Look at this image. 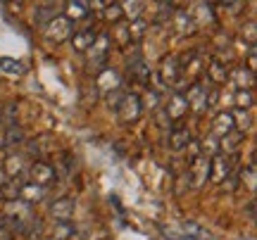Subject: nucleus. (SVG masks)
<instances>
[{"label": "nucleus", "instance_id": "1", "mask_svg": "<svg viewBox=\"0 0 257 240\" xmlns=\"http://www.w3.org/2000/svg\"><path fill=\"white\" fill-rule=\"evenodd\" d=\"M43 31H46L48 41L62 43V41H69V38H72V34L76 31V29H74V22H69L64 15H57V17L53 19V22H50Z\"/></svg>", "mask_w": 257, "mask_h": 240}, {"label": "nucleus", "instance_id": "2", "mask_svg": "<svg viewBox=\"0 0 257 240\" xmlns=\"http://www.w3.org/2000/svg\"><path fill=\"white\" fill-rule=\"evenodd\" d=\"M117 114H119V119L124 121V124H131V121L141 119V114H143L141 95H136V93H126L124 100H121V105H119V110H117Z\"/></svg>", "mask_w": 257, "mask_h": 240}, {"label": "nucleus", "instance_id": "3", "mask_svg": "<svg viewBox=\"0 0 257 240\" xmlns=\"http://www.w3.org/2000/svg\"><path fill=\"white\" fill-rule=\"evenodd\" d=\"M188 178H191V188H202L210 181V157H195L188 166Z\"/></svg>", "mask_w": 257, "mask_h": 240}, {"label": "nucleus", "instance_id": "4", "mask_svg": "<svg viewBox=\"0 0 257 240\" xmlns=\"http://www.w3.org/2000/svg\"><path fill=\"white\" fill-rule=\"evenodd\" d=\"M207 91H210V88H205L200 81L193 83L191 88L184 93L188 110H193L195 114H202V112H207Z\"/></svg>", "mask_w": 257, "mask_h": 240}, {"label": "nucleus", "instance_id": "5", "mask_svg": "<svg viewBox=\"0 0 257 240\" xmlns=\"http://www.w3.org/2000/svg\"><path fill=\"white\" fill-rule=\"evenodd\" d=\"M29 176H31V183L41 185V188H48L50 183H55V169L48 164V162H43V159H38V162H34V164L29 166Z\"/></svg>", "mask_w": 257, "mask_h": 240}, {"label": "nucleus", "instance_id": "6", "mask_svg": "<svg viewBox=\"0 0 257 240\" xmlns=\"http://www.w3.org/2000/svg\"><path fill=\"white\" fill-rule=\"evenodd\" d=\"M226 178H231V157L219 152V155L210 157V181L224 183Z\"/></svg>", "mask_w": 257, "mask_h": 240}, {"label": "nucleus", "instance_id": "7", "mask_svg": "<svg viewBox=\"0 0 257 240\" xmlns=\"http://www.w3.org/2000/svg\"><path fill=\"white\" fill-rule=\"evenodd\" d=\"M160 79H162V83L165 86H176L179 83V79H181V65H179V60H176L174 55H167L165 60H162V65H160Z\"/></svg>", "mask_w": 257, "mask_h": 240}, {"label": "nucleus", "instance_id": "8", "mask_svg": "<svg viewBox=\"0 0 257 240\" xmlns=\"http://www.w3.org/2000/svg\"><path fill=\"white\" fill-rule=\"evenodd\" d=\"M231 131H236V121H233L231 110L217 112L214 119H212V136H214V138H221V136H226Z\"/></svg>", "mask_w": 257, "mask_h": 240}, {"label": "nucleus", "instance_id": "9", "mask_svg": "<svg viewBox=\"0 0 257 240\" xmlns=\"http://www.w3.org/2000/svg\"><path fill=\"white\" fill-rule=\"evenodd\" d=\"M91 62L88 65L91 67H98L102 65L105 60H107V53H110V34H98L95 36V43L91 46Z\"/></svg>", "mask_w": 257, "mask_h": 240}, {"label": "nucleus", "instance_id": "10", "mask_svg": "<svg viewBox=\"0 0 257 240\" xmlns=\"http://www.w3.org/2000/svg\"><path fill=\"white\" fill-rule=\"evenodd\" d=\"M95 36H98V31L91 27H86V29H79V31H74L72 34V48L76 50V53H88L91 50V46L95 43Z\"/></svg>", "mask_w": 257, "mask_h": 240}, {"label": "nucleus", "instance_id": "11", "mask_svg": "<svg viewBox=\"0 0 257 240\" xmlns=\"http://www.w3.org/2000/svg\"><path fill=\"white\" fill-rule=\"evenodd\" d=\"M165 110V114L169 117V121H176L181 119L186 112H188V105H186V98L181 91H174L172 93V98H169V102H167V107H162Z\"/></svg>", "mask_w": 257, "mask_h": 240}, {"label": "nucleus", "instance_id": "12", "mask_svg": "<svg viewBox=\"0 0 257 240\" xmlns=\"http://www.w3.org/2000/svg\"><path fill=\"white\" fill-rule=\"evenodd\" d=\"M243 143H245V133H243V131H231V133H226V136L219 138V152L226 155V157H231L233 152H238Z\"/></svg>", "mask_w": 257, "mask_h": 240}, {"label": "nucleus", "instance_id": "13", "mask_svg": "<svg viewBox=\"0 0 257 240\" xmlns=\"http://www.w3.org/2000/svg\"><path fill=\"white\" fill-rule=\"evenodd\" d=\"M76 212V202H74V197H60L55 202L50 204V214L55 216L57 221H69Z\"/></svg>", "mask_w": 257, "mask_h": 240}, {"label": "nucleus", "instance_id": "14", "mask_svg": "<svg viewBox=\"0 0 257 240\" xmlns=\"http://www.w3.org/2000/svg\"><path fill=\"white\" fill-rule=\"evenodd\" d=\"M193 140L191 131L186 126H176V129H169V150L172 152H184L188 148V143Z\"/></svg>", "mask_w": 257, "mask_h": 240}, {"label": "nucleus", "instance_id": "15", "mask_svg": "<svg viewBox=\"0 0 257 240\" xmlns=\"http://www.w3.org/2000/svg\"><path fill=\"white\" fill-rule=\"evenodd\" d=\"M46 195V188H41V185H36V183H19V190H17V200L19 202H24V204H31L34 202H38L41 197Z\"/></svg>", "mask_w": 257, "mask_h": 240}, {"label": "nucleus", "instance_id": "16", "mask_svg": "<svg viewBox=\"0 0 257 240\" xmlns=\"http://www.w3.org/2000/svg\"><path fill=\"white\" fill-rule=\"evenodd\" d=\"M88 3H81V0H69V3H64V17L69 19V22H83V19H88Z\"/></svg>", "mask_w": 257, "mask_h": 240}, {"label": "nucleus", "instance_id": "17", "mask_svg": "<svg viewBox=\"0 0 257 240\" xmlns=\"http://www.w3.org/2000/svg\"><path fill=\"white\" fill-rule=\"evenodd\" d=\"M57 15H60V12H57L55 3H43V5H36V10H34V22H36L41 29H46Z\"/></svg>", "mask_w": 257, "mask_h": 240}, {"label": "nucleus", "instance_id": "18", "mask_svg": "<svg viewBox=\"0 0 257 240\" xmlns=\"http://www.w3.org/2000/svg\"><path fill=\"white\" fill-rule=\"evenodd\" d=\"M181 233L188 240H214V235L205 226H200L198 221H184L181 223Z\"/></svg>", "mask_w": 257, "mask_h": 240}, {"label": "nucleus", "instance_id": "19", "mask_svg": "<svg viewBox=\"0 0 257 240\" xmlns=\"http://www.w3.org/2000/svg\"><path fill=\"white\" fill-rule=\"evenodd\" d=\"M24 169H27V159L22 157V155H10L8 159H5V176H8L10 181L12 178H17V176L24 174Z\"/></svg>", "mask_w": 257, "mask_h": 240}, {"label": "nucleus", "instance_id": "20", "mask_svg": "<svg viewBox=\"0 0 257 240\" xmlns=\"http://www.w3.org/2000/svg\"><path fill=\"white\" fill-rule=\"evenodd\" d=\"M233 83H236V91H252V86H255V72H250L245 67L233 69Z\"/></svg>", "mask_w": 257, "mask_h": 240}, {"label": "nucleus", "instance_id": "21", "mask_svg": "<svg viewBox=\"0 0 257 240\" xmlns=\"http://www.w3.org/2000/svg\"><path fill=\"white\" fill-rule=\"evenodd\" d=\"M24 140H27L24 129H22L19 124H15V126H8V129H5V138H3V145H0V148H17V145H24Z\"/></svg>", "mask_w": 257, "mask_h": 240}, {"label": "nucleus", "instance_id": "22", "mask_svg": "<svg viewBox=\"0 0 257 240\" xmlns=\"http://www.w3.org/2000/svg\"><path fill=\"white\" fill-rule=\"evenodd\" d=\"M174 27L181 36H186V34H193L195 22H193V17L188 12H181V10H179V12H174Z\"/></svg>", "mask_w": 257, "mask_h": 240}, {"label": "nucleus", "instance_id": "23", "mask_svg": "<svg viewBox=\"0 0 257 240\" xmlns=\"http://www.w3.org/2000/svg\"><path fill=\"white\" fill-rule=\"evenodd\" d=\"M207 76H210L212 83H224L229 79V72H226V67L221 65V60H210V69H207Z\"/></svg>", "mask_w": 257, "mask_h": 240}, {"label": "nucleus", "instance_id": "24", "mask_svg": "<svg viewBox=\"0 0 257 240\" xmlns=\"http://www.w3.org/2000/svg\"><path fill=\"white\" fill-rule=\"evenodd\" d=\"M126 29H128V41H131V43H138V41H143V36H146L148 22L141 17V19H136V22H131Z\"/></svg>", "mask_w": 257, "mask_h": 240}, {"label": "nucleus", "instance_id": "25", "mask_svg": "<svg viewBox=\"0 0 257 240\" xmlns=\"http://www.w3.org/2000/svg\"><path fill=\"white\" fill-rule=\"evenodd\" d=\"M100 17L105 19V22H112V24H117L119 19H124V12H121V5H119V3H107V5L102 8Z\"/></svg>", "mask_w": 257, "mask_h": 240}, {"label": "nucleus", "instance_id": "26", "mask_svg": "<svg viewBox=\"0 0 257 240\" xmlns=\"http://www.w3.org/2000/svg\"><path fill=\"white\" fill-rule=\"evenodd\" d=\"M74 235H76V228H74L72 221H57L55 223V233H53L55 240H74Z\"/></svg>", "mask_w": 257, "mask_h": 240}, {"label": "nucleus", "instance_id": "27", "mask_svg": "<svg viewBox=\"0 0 257 240\" xmlns=\"http://www.w3.org/2000/svg\"><path fill=\"white\" fill-rule=\"evenodd\" d=\"M233 102H236V110L248 112L255 105V95H252V91H236L233 93Z\"/></svg>", "mask_w": 257, "mask_h": 240}, {"label": "nucleus", "instance_id": "28", "mask_svg": "<svg viewBox=\"0 0 257 240\" xmlns=\"http://www.w3.org/2000/svg\"><path fill=\"white\" fill-rule=\"evenodd\" d=\"M0 72L10 76H19L24 69H22V62H17L15 57H0Z\"/></svg>", "mask_w": 257, "mask_h": 240}, {"label": "nucleus", "instance_id": "29", "mask_svg": "<svg viewBox=\"0 0 257 240\" xmlns=\"http://www.w3.org/2000/svg\"><path fill=\"white\" fill-rule=\"evenodd\" d=\"M121 5V12H124V17H128L131 22H136V19H141V10H143V3H119Z\"/></svg>", "mask_w": 257, "mask_h": 240}, {"label": "nucleus", "instance_id": "30", "mask_svg": "<svg viewBox=\"0 0 257 240\" xmlns=\"http://www.w3.org/2000/svg\"><path fill=\"white\" fill-rule=\"evenodd\" d=\"M240 181L248 185L250 190H255V183H257V178H255V164H248L243 171H240Z\"/></svg>", "mask_w": 257, "mask_h": 240}, {"label": "nucleus", "instance_id": "31", "mask_svg": "<svg viewBox=\"0 0 257 240\" xmlns=\"http://www.w3.org/2000/svg\"><path fill=\"white\" fill-rule=\"evenodd\" d=\"M124 95L126 93L121 91V88H114V91H110L107 93V105H110V110H119V105H121V100H124Z\"/></svg>", "mask_w": 257, "mask_h": 240}, {"label": "nucleus", "instance_id": "32", "mask_svg": "<svg viewBox=\"0 0 257 240\" xmlns=\"http://www.w3.org/2000/svg\"><path fill=\"white\" fill-rule=\"evenodd\" d=\"M160 231H162V235L165 238H169V240H188L181 233V228H172V226H160Z\"/></svg>", "mask_w": 257, "mask_h": 240}, {"label": "nucleus", "instance_id": "33", "mask_svg": "<svg viewBox=\"0 0 257 240\" xmlns=\"http://www.w3.org/2000/svg\"><path fill=\"white\" fill-rule=\"evenodd\" d=\"M255 29H257V24L252 22V19H250L248 24H243V29H240V36H243V38H248V41H250V46L255 43Z\"/></svg>", "mask_w": 257, "mask_h": 240}, {"label": "nucleus", "instance_id": "34", "mask_svg": "<svg viewBox=\"0 0 257 240\" xmlns=\"http://www.w3.org/2000/svg\"><path fill=\"white\" fill-rule=\"evenodd\" d=\"M186 152H188V157H191V162H193L195 157H200V155H202L200 143H198V140H191V143H188V148H186Z\"/></svg>", "mask_w": 257, "mask_h": 240}, {"label": "nucleus", "instance_id": "35", "mask_svg": "<svg viewBox=\"0 0 257 240\" xmlns=\"http://www.w3.org/2000/svg\"><path fill=\"white\" fill-rule=\"evenodd\" d=\"M157 124H160L162 129H169V126H172V121H169V117L165 114L162 107H157Z\"/></svg>", "mask_w": 257, "mask_h": 240}, {"label": "nucleus", "instance_id": "36", "mask_svg": "<svg viewBox=\"0 0 257 240\" xmlns=\"http://www.w3.org/2000/svg\"><path fill=\"white\" fill-rule=\"evenodd\" d=\"M176 193L181 195V193H186V188H191V178H188V174H184L181 176V178H179V181H176Z\"/></svg>", "mask_w": 257, "mask_h": 240}, {"label": "nucleus", "instance_id": "37", "mask_svg": "<svg viewBox=\"0 0 257 240\" xmlns=\"http://www.w3.org/2000/svg\"><path fill=\"white\" fill-rule=\"evenodd\" d=\"M157 105H160V93L150 91L148 93V107H150V110H157Z\"/></svg>", "mask_w": 257, "mask_h": 240}, {"label": "nucleus", "instance_id": "38", "mask_svg": "<svg viewBox=\"0 0 257 240\" xmlns=\"http://www.w3.org/2000/svg\"><path fill=\"white\" fill-rule=\"evenodd\" d=\"M255 67H257V55H255V46H250V50H248V67H245V69H250V72H255Z\"/></svg>", "mask_w": 257, "mask_h": 240}, {"label": "nucleus", "instance_id": "39", "mask_svg": "<svg viewBox=\"0 0 257 240\" xmlns=\"http://www.w3.org/2000/svg\"><path fill=\"white\" fill-rule=\"evenodd\" d=\"M117 38H119V43H124V46H126V43H131V41H128V29L126 27L117 29Z\"/></svg>", "mask_w": 257, "mask_h": 240}, {"label": "nucleus", "instance_id": "40", "mask_svg": "<svg viewBox=\"0 0 257 240\" xmlns=\"http://www.w3.org/2000/svg\"><path fill=\"white\" fill-rule=\"evenodd\" d=\"M0 240H12V228L10 226H0Z\"/></svg>", "mask_w": 257, "mask_h": 240}, {"label": "nucleus", "instance_id": "41", "mask_svg": "<svg viewBox=\"0 0 257 240\" xmlns=\"http://www.w3.org/2000/svg\"><path fill=\"white\" fill-rule=\"evenodd\" d=\"M221 8H226V10H240V8H243V3H221Z\"/></svg>", "mask_w": 257, "mask_h": 240}, {"label": "nucleus", "instance_id": "42", "mask_svg": "<svg viewBox=\"0 0 257 240\" xmlns=\"http://www.w3.org/2000/svg\"><path fill=\"white\" fill-rule=\"evenodd\" d=\"M8 183H10V178L5 176V171H0V190H3V188H5Z\"/></svg>", "mask_w": 257, "mask_h": 240}, {"label": "nucleus", "instance_id": "43", "mask_svg": "<svg viewBox=\"0 0 257 240\" xmlns=\"http://www.w3.org/2000/svg\"><path fill=\"white\" fill-rule=\"evenodd\" d=\"M0 126H3V124H0Z\"/></svg>", "mask_w": 257, "mask_h": 240}]
</instances>
